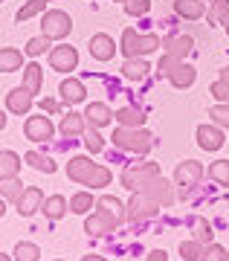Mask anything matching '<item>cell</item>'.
<instances>
[{
    "mask_svg": "<svg viewBox=\"0 0 229 261\" xmlns=\"http://www.w3.org/2000/svg\"><path fill=\"white\" fill-rule=\"evenodd\" d=\"M20 67H23V53H20V49H15V47L0 49V70H3V73H15Z\"/></svg>",
    "mask_w": 229,
    "mask_h": 261,
    "instance_id": "obj_21",
    "label": "cell"
},
{
    "mask_svg": "<svg viewBox=\"0 0 229 261\" xmlns=\"http://www.w3.org/2000/svg\"><path fill=\"white\" fill-rule=\"evenodd\" d=\"M203 261H229V252L218 244H209V250L203 252Z\"/></svg>",
    "mask_w": 229,
    "mask_h": 261,
    "instance_id": "obj_43",
    "label": "cell"
},
{
    "mask_svg": "<svg viewBox=\"0 0 229 261\" xmlns=\"http://www.w3.org/2000/svg\"><path fill=\"white\" fill-rule=\"evenodd\" d=\"M96 206H99V212H101V215H108L110 221H116V226L128 221V209L119 203V197L105 195V197H99V200H96Z\"/></svg>",
    "mask_w": 229,
    "mask_h": 261,
    "instance_id": "obj_11",
    "label": "cell"
},
{
    "mask_svg": "<svg viewBox=\"0 0 229 261\" xmlns=\"http://www.w3.org/2000/svg\"><path fill=\"white\" fill-rule=\"evenodd\" d=\"M93 168H96V163H90L87 157H73L67 163V177L73 180V183H82L84 186V180L90 177Z\"/></svg>",
    "mask_w": 229,
    "mask_h": 261,
    "instance_id": "obj_17",
    "label": "cell"
},
{
    "mask_svg": "<svg viewBox=\"0 0 229 261\" xmlns=\"http://www.w3.org/2000/svg\"><path fill=\"white\" fill-rule=\"evenodd\" d=\"M220 79H223V82L229 84V67H226V70H220Z\"/></svg>",
    "mask_w": 229,
    "mask_h": 261,
    "instance_id": "obj_49",
    "label": "cell"
},
{
    "mask_svg": "<svg viewBox=\"0 0 229 261\" xmlns=\"http://www.w3.org/2000/svg\"><path fill=\"white\" fill-rule=\"evenodd\" d=\"M197 145L203 151H218L223 145V130L220 128H212V125H200L197 128Z\"/></svg>",
    "mask_w": 229,
    "mask_h": 261,
    "instance_id": "obj_16",
    "label": "cell"
},
{
    "mask_svg": "<svg viewBox=\"0 0 229 261\" xmlns=\"http://www.w3.org/2000/svg\"><path fill=\"white\" fill-rule=\"evenodd\" d=\"M41 84H44V75H41V67L38 64H29L23 67V87H27L29 93L35 96L41 93Z\"/></svg>",
    "mask_w": 229,
    "mask_h": 261,
    "instance_id": "obj_28",
    "label": "cell"
},
{
    "mask_svg": "<svg viewBox=\"0 0 229 261\" xmlns=\"http://www.w3.org/2000/svg\"><path fill=\"white\" fill-rule=\"evenodd\" d=\"M84 137H87V140H84V145H87V151H90V154H99V151L105 148V140H101V134L93 128V125H87Z\"/></svg>",
    "mask_w": 229,
    "mask_h": 261,
    "instance_id": "obj_37",
    "label": "cell"
},
{
    "mask_svg": "<svg viewBox=\"0 0 229 261\" xmlns=\"http://www.w3.org/2000/svg\"><path fill=\"white\" fill-rule=\"evenodd\" d=\"M194 241L212 244V226L206 224V221H197V224H194Z\"/></svg>",
    "mask_w": 229,
    "mask_h": 261,
    "instance_id": "obj_42",
    "label": "cell"
},
{
    "mask_svg": "<svg viewBox=\"0 0 229 261\" xmlns=\"http://www.w3.org/2000/svg\"><path fill=\"white\" fill-rule=\"evenodd\" d=\"M23 160H27L32 168H38V171H46V174H53V171H55V163H53V160H49V157H41L38 151H29Z\"/></svg>",
    "mask_w": 229,
    "mask_h": 261,
    "instance_id": "obj_34",
    "label": "cell"
},
{
    "mask_svg": "<svg viewBox=\"0 0 229 261\" xmlns=\"http://www.w3.org/2000/svg\"><path fill=\"white\" fill-rule=\"evenodd\" d=\"M84 119H87V125H93V128H105V125H110V119H116V113H110V108L105 102H90Z\"/></svg>",
    "mask_w": 229,
    "mask_h": 261,
    "instance_id": "obj_13",
    "label": "cell"
},
{
    "mask_svg": "<svg viewBox=\"0 0 229 261\" xmlns=\"http://www.w3.org/2000/svg\"><path fill=\"white\" fill-rule=\"evenodd\" d=\"M3 200H9V203H18L20 197H23V183H20V177H12V180H3Z\"/></svg>",
    "mask_w": 229,
    "mask_h": 261,
    "instance_id": "obj_30",
    "label": "cell"
},
{
    "mask_svg": "<svg viewBox=\"0 0 229 261\" xmlns=\"http://www.w3.org/2000/svg\"><path fill=\"white\" fill-rule=\"evenodd\" d=\"M49 64H53V70H58V73H70V70H75V64H79V53H75V47H55L53 53H49Z\"/></svg>",
    "mask_w": 229,
    "mask_h": 261,
    "instance_id": "obj_9",
    "label": "cell"
},
{
    "mask_svg": "<svg viewBox=\"0 0 229 261\" xmlns=\"http://www.w3.org/2000/svg\"><path fill=\"white\" fill-rule=\"evenodd\" d=\"M41 108H44L46 113H58V111H61V105L55 102V99H44V102H41Z\"/></svg>",
    "mask_w": 229,
    "mask_h": 261,
    "instance_id": "obj_46",
    "label": "cell"
},
{
    "mask_svg": "<svg viewBox=\"0 0 229 261\" xmlns=\"http://www.w3.org/2000/svg\"><path fill=\"white\" fill-rule=\"evenodd\" d=\"M209 174L215 183H220V186H229V160H215L209 166Z\"/></svg>",
    "mask_w": 229,
    "mask_h": 261,
    "instance_id": "obj_32",
    "label": "cell"
},
{
    "mask_svg": "<svg viewBox=\"0 0 229 261\" xmlns=\"http://www.w3.org/2000/svg\"><path fill=\"white\" fill-rule=\"evenodd\" d=\"M145 261H168V255H165L163 250H154V252H151V255H148Z\"/></svg>",
    "mask_w": 229,
    "mask_h": 261,
    "instance_id": "obj_47",
    "label": "cell"
},
{
    "mask_svg": "<svg viewBox=\"0 0 229 261\" xmlns=\"http://www.w3.org/2000/svg\"><path fill=\"white\" fill-rule=\"evenodd\" d=\"M46 47H49V38L41 35V38H32L27 44V53L29 56H41V53H46Z\"/></svg>",
    "mask_w": 229,
    "mask_h": 261,
    "instance_id": "obj_44",
    "label": "cell"
},
{
    "mask_svg": "<svg viewBox=\"0 0 229 261\" xmlns=\"http://www.w3.org/2000/svg\"><path fill=\"white\" fill-rule=\"evenodd\" d=\"M116 122H119L122 128H142L145 125V113L139 111V108H122V111H116Z\"/></svg>",
    "mask_w": 229,
    "mask_h": 261,
    "instance_id": "obj_24",
    "label": "cell"
},
{
    "mask_svg": "<svg viewBox=\"0 0 229 261\" xmlns=\"http://www.w3.org/2000/svg\"><path fill=\"white\" fill-rule=\"evenodd\" d=\"M209 93L215 96L218 102H229V84L223 82V79H218V82H215V84L209 87Z\"/></svg>",
    "mask_w": 229,
    "mask_h": 261,
    "instance_id": "obj_45",
    "label": "cell"
},
{
    "mask_svg": "<svg viewBox=\"0 0 229 261\" xmlns=\"http://www.w3.org/2000/svg\"><path fill=\"white\" fill-rule=\"evenodd\" d=\"M20 174V157L15 151H3L0 154V177L3 180H12Z\"/></svg>",
    "mask_w": 229,
    "mask_h": 261,
    "instance_id": "obj_25",
    "label": "cell"
},
{
    "mask_svg": "<svg viewBox=\"0 0 229 261\" xmlns=\"http://www.w3.org/2000/svg\"><path fill=\"white\" fill-rule=\"evenodd\" d=\"M203 177V166L200 163H194V160H186V163H180V166L174 168V183L183 192H189L192 186H197Z\"/></svg>",
    "mask_w": 229,
    "mask_h": 261,
    "instance_id": "obj_6",
    "label": "cell"
},
{
    "mask_svg": "<svg viewBox=\"0 0 229 261\" xmlns=\"http://www.w3.org/2000/svg\"><path fill=\"white\" fill-rule=\"evenodd\" d=\"M44 200H46V197L41 195V189H38V186H27L23 197H20L15 206H18V212H20V215H27V218H29V215H35L38 209L44 206Z\"/></svg>",
    "mask_w": 229,
    "mask_h": 261,
    "instance_id": "obj_14",
    "label": "cell"
},
{
    "mask_svg": "<svg viewBox=\"0 0 229 261\" xmlns=\"http://www.w3.org/2000/svg\"><path fill=\"white\" fill-rule=\"evenodd\" d=\"M209 116L215 119V125H218V128H229V102L215 105V108L209 111Z\"/></svg>",
    "mask_w": 229,
    "mask_h": 261,
    "instance_id": "obj_39",
    "label": "cell"
},
{
    "mask_svg": "<svg viewBox=\"0 0 229 261\" xmlns=\"http://www.w3.org/2000/svg\"><path fill=\"white\" fill-rule=\"evenodd\" d=\"M148 9H151V0H125V12L134 15V18L148 15Z\"/></svg>",
    "mask_w": 229,
    "mask_h": 261,
    "instance_id": "obj_41",
    "label": "cell"
},
{
    "mask_svg": "<svg viewBox=\"0 0 229 261\" xmlns=\"http://www.w3.org/2000/svg\"><path fill=\"white\" fill-rule=\"evenodd\" d=\"M180 61H183V58L168 56V53H165V56L160 58V64H157V75H165V79H168V75H171V70H174V67L180 64Z\"/></svg>",
    "mask_w": 229,
    "mask_h": 261,
    "instance_id": "obj_40",
    "label": "cell"
},
{
    "mask_svg": "<svg viewBox=\"0 0 229 261\" xmlns=\"http://www.w3.org/2000/svg\"><path fill=\"white\" fill-rule=\"evenodd\" d=\"M142 192H145L148 197H154L160 206H171V203H174V186H171L165 177L148 180L145 186H142Z\"/></svg>",
    "mask_w": 229,
    "mask_h": 261,
    "instance_id": "obj_7",
    "label": "cell"
},
{
    "mask_svg": "<svg viewBox=\"0 0 229 261\" xmlns=\"http://www.w3.org/2000/svg\"><path fill=\"white\" fill-rule=\"evenodd\" d=\"M122 73H125V79H131V82H142V79L151 73V67H148L142 58H125Z\"/></svg>",
    "mask_w": 229,
    "mask_h": 261,
    "instance_id": "obj_27",
    "label": "cell"
},
{
    "mask_svg": "<svg viewBox=\"0 0 229 261\" xmlns=\"http://www.w3.org/2000/svg\"><path fill=\"white\" fill-rule=\"evenodd\" d=\"M157 47H163L157 35H139L134 29L122 32V53H125V58H142L148 53H157Z\"/></svg>",
    "mask_w": 229,
    "mask_h": 261,
    "instance_id": "obj_2",
    "label": "cell"
},
{
    "mask_svg": "<svg viewBox=\"0 0 229 261\" xmlns=\"http://www.w3.org/2000/svg\"><path fill=\"white\" fill-rule=\"evenodd\" d=\"M90 56L96 61H110V58L116 56V44H113V38L108 32H96L90 38Z\"/></svg>",
    "mask_w": 229,
    "mask_h": 261,
    "instance_id": "obj_10",
    "label": "cell"
},
{
    "mask_svg": "<svg viewBox=\"0 0 229 261\" xmlns=\"http://www.w3.org/2000/svg\"><path fill=\"white\" fill-rule=\"evenodd\" d=\"M113 229H116V221H110L108 215H101V212L90 215V218L84 221V232L93 235V238H101V235L113 232Z\"/></svg>",
    "mask_w": 229,
    "mask_h": 261,
    "instance_id": "obj_15",
    "label": "cell"
},
{
    "mask_svg": "<svg viewBox=\"0 0 229 261\" xmlns=\"http://www.w3.org/2000/svg\"><path fill=\"white\" fill-rule=\"evenodd\" d=\"M226 35H229V20H226Z\"/></svg>",
    "mask_w": 229,
    "mask_h": 261,
    "instance_id": "obj_50",
    "label": "cell"
},
{
    "mask_svg": "<svg viewBox=\"0 0 229 261\" xmlns=\"http://www.w3.org/2000/svg\"><path fill=\"white\" fill-rule=\"evenodd\" d=\"M44 9H46V0H29L23 9H18V18L15 20H29V18H35V15H41Z\"/></svg>",
    "mask_w": 229,
    "mask_h": 261,
    "instance_id": "obj_38",
    "label": "cell"
},
{
    "mask_svg": "<svg viewBox=\"0 0 229 261\" xmlns=\"http://www.w3.org/2000/svg\"><path fill=\"white\" fill-rule=\"evenodd\" d=\"M160 212V203L154 197H148L145 192H134L128 200V221H151Z\"/></svg>",
    "mask_w": 229,
    "mask_h": 261,
    "instance_id": "obj_5",
    "label": "cell"
},
{
    "mask_svg": "<svg viewBox=\"0 0 229 261\" xmlns=\"http://www.w3.org/2000/svg\"><path fill=\"white\" fill-rule=\"evenodd\" d=\"M192 38L189 35H168L163 41V49L168 53V56H177V58H186L189 53H192Z\"/></svg>",
    "mask_w": 229,
    "mask_h": 261,
    "instance_id": "obj_18",
    "label": "cell"
},
{
    "mask_svg": "<svg viewBox=\"0 0 229 261\" xmlns=\"http://www.w3.org/2000/svg\"><path fill=\"white\" fill-rule=\"evenodd\" d=\"M96 206V200H93V195H87V192H79V195L70 200V212L75 215H87V209H93Z\"/></svg>",
    "mask_w": 229,
    "mask_h": 261,
    "instance_id": "obj_33",
    "label": "cell"
},
{
    "mask_svg": "<svg viewBox=\"0 0 229 261\" xmlns=\"http://www.w3.org/2000/svg\"><path fill=\"white\" fill-rule=\"evenodd\" d=\"M174 12L186 20H200L206 15V6L203 0H174Z\"/></svg>",
    "mask_w": 229,
    "mask_h": 261,
    "instance_id": "obj_19",
    "label": "cell"
},
{
    "mask_svg": "<svg viewBox=\"0 0 229 261\" xmlns=\"http://www.w3.org/2000/svg\"><path fill=\"white\" fill-rule=\"evenodd\" d=\"M209 20L212 23H226L229 20V0H215V3H212Z\"/></svg>",
    "mask_w": 229,
    "mask_h": 261,
    "instance_id": "obj_35",
    "label": "cell"
},
{
    "mask_svg": "<svg viewBox=\"0 0 229 261\" xmlns=\"http://www.w3.org/2000/svg\"><path fill=\"white\" fill-rule=\"evenodd\" d=\"M23 134H27V140H32V142H44V140H53L55 128L46 116H29L27 125H23Z\"/></svg>",
    "mask_w": 229,
    "mask_h": 261,
    "instance_id": "obj_8",
    "label": "cell"
},
{
    "mask_svg": "<svg viewBox=\"0 0 229 261\" xmlns=\"http://www.w3.org/2000/svg\"><path fill=\"white\" fill-rule=\"evenodd\" d=\"M41 29H44V35L49 38V41H64V38L70 35V29H73V20H70L67 12L53 9V12H46V15H44Z\"/></svg>",
    "mask_w": 229,
    "mask_h": 261,
    "instance_id": "obj_3",
    "label": "cell"
},
{
    "mask_svg": "<svg viewBox=\"0 0 229 261\" xmlns=\"http://www.w3.org/2000/svg\"><path fill=\"white\" fill-rule=\"evenodd\" d=\"M58 93H61V99L67 105H79V102H84V84L79 79H64L61 87H58Z\"/></svg>",
    "mask_w": 229,
    "mask_h": 261,
    "instance_id": "obj_20",
    "label": "cell"
},
{
    "mask_svg": "<svg viewBox=\"0 0 229 261\" xmlns=\"http://www.w3.org/2000/svg\"><path fill=\"white\" fill-rule=\"evenodd\" d=\"M168 79H171V84H174V87H192L194 79H197V70H194L192 64H183V61H180V64L171 70V75H168Z\"/></svg>",
    "mask_w": 229,
    "mask_h": 261,
    "instance_id": "obj_22",
    "label": "cell"
},
{
    "mask_svg": "<svg viewBox=\"0 0 229 261\" xmlns=\"http://www.w3.org/2000/svg\"><path fill=\"white\" fill-rule=\"evenodd\" d=\"M6 108H9L12 113H18V116L29 113V108H32V93H29L27 87H15V90H9V93H6Z\"/></svg>",
    "mask_w": 229,
    "mask_h": 261,
    "instance_id": "obj_12",
    "label": "cell"
},
{
    "mask_svg": "<svg viewBox=\"0 0 229 261\" xmlns=\"http://www.w3.org/2000/svg\"><path fill=\"white\" fill-rule=\"evenodd\" d=\"M84 130H87L84 113H67L64 119H61V134H64V137H79Z\"/></svg>",
    "mask_w": 229,
    "mask_h": 261,
    "instance_id": "obj_26",
    "label": "cell"
},
{
    "mask_svg": "<svg viewBox=\"0 0 229 261\" xmlns=\"http://www.w3.org/2000/svg\"><path fill=\"white\" fill-rule=\"evenodd\" d=\"M180 258H186V261L203 258V244L200 241H183L180 244Z\"/></svg>",
    "mask_w": 229,
    "mask_h": 261,
    "instance_id": "obj_36",
    "label": "cell"
},
{
    "mask_svg": "<svg viewBox=\"0 0 229 261\" xmlns=\"http://www.w3.org/2000/svg\"><path fill=\"white\" fill-rule=\"evenodd\" d=\"M70 209V203L64 200V195H53V197H46L44 206H41V212L49 218V221H58V218H64V212Z\"/></svg>",
    "mask_w": 229,
    "mask_h": 261,
    "instance_id": "obj_23",
    "label": "cell"
},
{
    "mask_svg": "<svg viewBox=\"0 0 229 261\" xmlns=\"http://www.w3.org/2000/svg\"><path fill=\"white\" fill-rule=\"evenodd\" d=\"M113 145L131 154H148L154 148V134H148L145 128H116L113 130Z\"/></svg>",
    "mask_w": 229,
    "mask_h": 261,
    "instance_id": "obj_1",
    "label": "cell"
},
{
    "mask_svg": "<svg viewBox=\"0 0 229 261\" xmlns=\"http://www.w3.org/2000/svg\"><path fill=\"white\" fill-rule=\"evenodd\" d=\"M84 186H87V189H105V186H110V168L108 166H96L90 171V177L84 180Z\"/></svg>",
    "mask_w": 229,
    "mask_h": 261,
    "instance_id": "obj_29",
    "label": "cell"
},
{
    "mask_svg": "<svg viewBox=\"0 0 229 261\" xmlns=\"http://www.w3.org/2000/svg\"><path fill=\"white\" fill-rule=\"evenodd\" d=\"M82 261H108V258H101V255H84Z\"/></svg>",
    "mask_w": 229,
    "mask_h": 261,
    "instance_id": "obj_48",
    "label": "cell"
},
{
    "mask_svg": "<svg viewBox=\"0 0 229 261\" xmlns=\"http://www.w3.org/2000/svg\"><path fill=\"white\" fill-rule=\"evenodd\" d=\"M41 258V250H38V244L32 241H20L15 247V261H38Z\"/></svg>",
    "mask_w": 229,
    "mask_h": 261,
    "instance_id": "obj_31",
    "label": "cell"
},
{
    "mask_svg": "<svg viewBox=\"0 0 229 261\" xmlns=\"http://www.w3.org/2000/svg\"><path fill=\"white\" fill-rule=\"evenodd\" d=\"M154 177H160V166H157V163H139V166H134V168H125L122 186L131 189V192H142V186Z\"/></svg>",
    "mask_w": 229,
    "mask_h": 261,
    "instance_id": "obj_4",
    "label": "cell"
}]
</instances>
